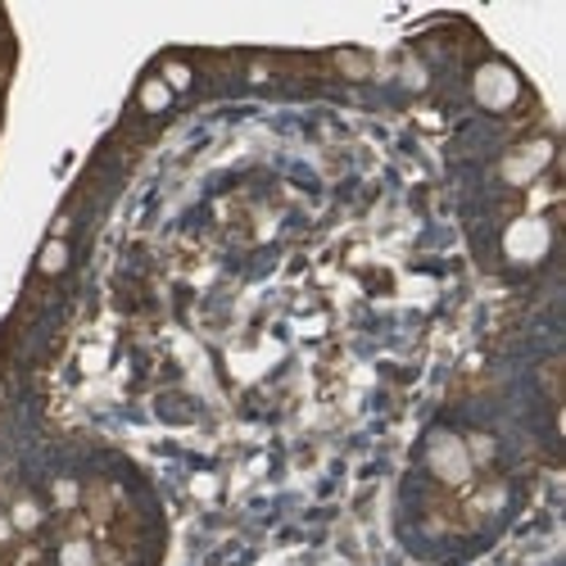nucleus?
I'll use <instances>...</instances> for the list:
<instances>
[{"label": "nucleus", "mask_w": 566, "mask_h": 566, "mask_svg": "<svg viewBox=\"0 0 566 566\" xmlns=\"http://www.w3.org/2000/svg\"><path fill=\"white\" fill-rule=\"evenodd\" d=\"M159 481L118 444L51 440L0 467V566H164Z\"/></svg>", "instance_id": "obj_1"}, {"label": "nucleus", "mask_w": 566, "mask_h": 566, "mask_svg": "<svg viewBox=\"0 0 566 566\" xmlns=\"http://www.w3.org/2000/svg\"><path fill=\"white\" fill-rule=\"evenodd\" d=\"M539 453L507 403L453 399L412 436L390 494V535L421 566H471L535 503Z\"/></svg>", "instance_id": "obj_2"}, {"label": "nucleus", "mask_w": 566, "mask_h": 566, "mask_svg": "<svg viewBox=\"0 0 566 566\" xmlns=\"http://www.w3.org/2000/svg\"><path fill=\"white\" fill-rule=\"evenodd\" d=\"M449 191L462 241L481 272L522 281L557 250V132L535 96L512 82L507 101L476 109L449 146Z\"/></svg>", "instance_id": "obj_3"}, {"label": "nucleus", "mask_w": 566, "mask_h": 566, "mask_svg": "<svg viewBox=\"0 0 566 566\" xmlns=\"http://www.w3.org/2000/svg\"><path fill=\"white\" fill-rule=\"evenodd\" d=\"M544 566H562V553H553V557H548V562H544Z\"/></svg>", "instance_id": "obj_4"}]
</instances>
